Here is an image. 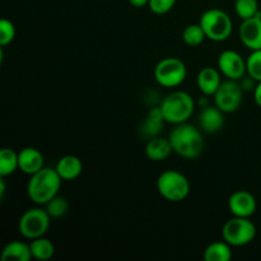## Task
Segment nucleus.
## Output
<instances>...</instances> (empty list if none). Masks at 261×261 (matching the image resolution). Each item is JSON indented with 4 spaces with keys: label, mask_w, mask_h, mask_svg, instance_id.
Returning a JSON list of instances; mask_svg holds the SVG:
<instances>
[{
    "label": "nucleus",
    "mask_w": 261,
    "mask_h": 261,
    "mask_svg": "<svg viewBox=\"0 0 261 261\" xmlns=\"http://www.w3.org/2000/svg\"><path fill=\"white\" fill-rule=\"evenodd\" d=\"M247 75L256 82H261V50H255L246 60Z\"/></svg>",
    "instance_id": "obj_26"
},
{
    "label": "nucleus",
    "mask_w": 261,
    "mask_h": 261,
    "mask_svg": "<svg viewBox=\"0 0 261 261\" xmlns=\"http://www.w3.org/2000/svg\"><path fill=\"white\" fill-rule=\"evenodd\" d=\"M61 177L55 168L43 167L31 176L27 185V195L37 205H46L58 195L61 186Z\"/></svg>",
    "instance_id": "obj_2"
},
{
    "label": "nucleus",
    "mask_w": 261,
    "mask_h": 261,
    "mask_svg": "<svg viewBox=\"0 0 261 261\" xmlns=\"http://www.w3.org/2000/svg\"><path fill=\"white\" fill-rule=\"evenodd\" d=\"M32 259L31 246L22 241H12L3 249V261H30Z\"/></svg>",
    "instance_id": "obj_19"
},
{
    "label": "nucleus",
    "mask_w": 261,
    "mask_h": 261,
    "mask_svg": "<svg viewBox=\"0 0 261 261\" xmlns=\"http://www.w3.org/2000/svg\"><path fill=\"white\" fill-rule=\"evenodd\" d=\"M130 3V5L135 8H143V7H147L149 0H127Z\"/></svg>",
    "instance_id": "obj_30"
},
{
    "label": "nucleus",
    "mask_w": 261,
    "mask_h": 261,
    "mask_svg": "<svg viewBox=\"0 0 261 261\" xmlns=\"http://www.w3.org/2000/svg\"><path fill=\"white\" fill-rule=\"evenodd\" d=\"M219 71L232 81H241L247 73L245 59L237 51L226 50L218 58Z\"/></svg>",
    "instance_id": "obj_10"
},
{
    "label": "nucleus",
    "mask_w": 261,
    "mask_h": 261,
    "mask_svg": "<svg viewBox=\"0 0 261 261\" xmlns=\"http://www.w3.org/2000/svg\"><path fill=\"white\" fill-rule=\"evenodd\" d=\"M222 237L231 246H246L256 237V226L250 218L233 217L222 228Z\"/></svg>",
    "instance_id": "obj_6"
},
{
    "label": "nucleus",
    "mask_w": 261,
    "mask_h": 261,
    "mask_svg": "<svg viewBox=\"0 0 261 261\" xmlns=\"http://www.w3.org/2000/svg\"><path fill=\"white\" fill-rule=\"evenodd\" d=\"M168 139L172 145L173 152L186 160H195L200 157L205 147V142L200 130L188 122L176 125Z\"/></svg>",
    "instance_id": "obj_1"
},
{
    "label": "nucleus",
    "mask_w": 261,
    "mask_h": 261,
    "mask_svg": "<svg viewBox=\"0 0 261 261\" xmlns=\"http://www.w3.org/2000/svg\"><path fill=\"white\" fill-rule=\"evenodd\" d=\"M160 107L166 122L178 125L188 122L194 114L195 102L188 92L175 91L166 96Z\"/></svg>",
    "instance_id": "obj_3"
},
{
    "label": "nucleus",
    "mask_w": 261,
    "mask_h": 261,
    "mask_svg": "<svg viewBox=\"0 0 261 261\" xmlns=\"http://www.w3.org/2000/svg\"><path fill=\"white\" fill-rule=\"evenodd\" d=\"M196 84L204 96H214L222 84L221 74L213 66H205L199 71Z\"/></svg>",
    "instance_id": "obj_15"
},
{
    "label": "nucleus",
    "mask_w": 261,
    "mask_h": 261,
    "mask_svg": "<svg viewBox=\"0 0 261 261\" xmlns=\"http://www.w3.org/2000/svg\"><path fill=\"white\" fill-rule=\"evenodd\" d=\"M18 160H19V170L25 175L32 176L45 167L42 153L32 147L20 150L18 153Z\"/></svg>",
    "instance_id": "obj_14"
},
{
    "label": "nucleus",
    "mask_w": 261,
    "mask_h": 261,
    "mask_svg": "<svg viewBox=\"0 0 261 261\" xmlns=\"http://www.w3.org/2000/svg\"><path fill=\"white\" fill-rule=\"evenodd\" d=\"M45 209L50 214L51 218H61V217H64L68 213L69 203L65 198L56 195L55 198H53L46 204Z\"/></svg>",
    "instance_id": "obj_25"
},
{
    "label": "nucleus",
    "mask_w": 261,
    "mask_h": 261,
    "mask_svg": "<svg viewBox=\"0 0 261 261\" xmlns=\"http://www.w3.org/2000/svg\"><path fill=\"white\" fill-rule=\"evenodd\" d=\"M205 38V32H204V30L199 23L198 24H189L182 32V41L188 46H191V47H196V46L201 45Z\"/></svg>",
    "instance_id": "obj_23"
},
{
    "label": "nucleus",
    "mask_w": 261,
    "mask_h": 261,
    "mask_svg": "<svg viewBox=\"0 0 261 261\" xmlns=\"http://www.w3.org/2000/svg\"><path fill=\"white\" fill-rule=\"evenodd\" d=\"M17 170H19L18 153H15L10 148H4L0 150V176L7 177Z\"/></svg>",
    "instance_id": "obj_22"
},
{
    "label": "nucleus",
    "mask_w": 261,
    "mask_h": 261,
    "mask_svg": "<svg viewBox=\"0 0 261 261\" xmlns=\"http://www.w3.org/2000/svg\"><path fill=\"white\" fill-rule=\"evenodd\" d=\"M254 98L255 102L259 107H261V82H257L256 87L254 89Z\"/></svg>",
    "instance_id": "obj_29"
},
{
    "label": "nucleus",
    "mask_w": 261,
    "mask_h": 261,
    "mask_svg": "<svg viewBox=\"0 0 261 261\" xmlns=\"http://www.w3.org/2000/svg\"><path fill=\"white\" fill-rule=\"evenodd\" d=\"M228 208L233 217L250 218L256 212L257 203L251 193L246 190H239L229 196Z\"/></svg>",
    "instance_id": "obj_12"
},
{
    "label": "nucleus",
    "mask_w": 261,
    "mask_h": 261,
    "mask_svg": "<svg viewBox=\"0 0 261 261\" xmlns=\"http://www.w3.org/2000/svg\"><path fill=\"white\" fill-rule=\"evenodd\" d=\"M199 24L205 32L206 38L214 42L226 41L232 33V19L224 10L208 9L201 14Z\"/></svg>",
    "instance_id": "obj_5"
},
{
    "label": "nucleus",
    "mask_w": 261,
    "mask_h": 261,
    "mask_svg": "<svg viewBox=\"0 0 261 261\" xmlns=\"http://www.w3.org/2000/svg\"><path fill=\"white\" fill-rule=\"evenodd\" d=\"M242 94H244V89L240 82L227 79L226 82H222L221 87L214 94V103L224 114H232L241 106Z\"/></svg>",
    "instance_id": "obj_9"
},
{
    "label": "nucleus",
    "mask_w": 261,
    "mask_h": 261,
    "mask_svg": "<svg viewBox=\"0 0 261 261\" xmlns=\"http://www.w3.org/2000/svg\"><path fill=\"white\" fill-rule=\"evenodd\" d=\"M199 125L208 134L218 133L224 125V112L217 106H204L199 115Z\"/></svg>",
    "instance_id": "obj_13"
},
{
    "label": "nucleus",
    "mask_w": 261,
    "mask_h": 261,
    "mask_svg": "<svg viewBox=\"0 0 261 261\" xmlns=\"http://www.w3.org/2000/svg\"><path fill=\"white\" fill-rule=\"evenodd\" d=\"M50 214L46 209L31 208L25 211L19 218L18 229L20 234L27 240H35L45 236L50 227Z\"/></svg>",
    "instance_id": "obj_7"
},
{
    "label": "nucleus",
    "mask_w": 261,
    "mask_h": 261,
    "mask_svg": "<svg viewBox=\"0 0 261 261\" xmlns=\"http://www.w3.org/2000/svg\"><path fill=\"white\" fill-rule=\"evenodd\" d=\"M15 37V27L9 19L0 20V45H9Z\"/></svg>",
    "instance_id": "obj_27"
},
{
    "label": "nucleus",
    "mask_w": 261,
    "mask_h": 261,
    "mask_svg": "<svg viewBox=\"0 0 261 261\" xmlns=\"http://www.w3.org/2000/svg\"><path fill=\"white\" fill-rule=\"evenodd\" d=\"M234 10L242 20L249 19V18L255 17L260 12L259 3L257 0H236Z\"/></svg>",
    "instance_id": "obj_24"
},
{
    "label": "nucleus",
    "mask_w": 261,
    "mask_h": 261,
    "mask_svg": "<svg viewBox=\"0 0 261 261\" xmlns=\"http://www.w3.org/2000/svg\"><path fill=\"white\" fill-rule=\"evenodd\" d=\"M56 172L64 181H73L82 175L83 163L76 155H64L58 161L55 167Z\"/></svg>",
    "instance_id": "obj_16"
},
{
    "label": "nucleus",
    "mask_w": 261,
    "mask_h": 261,
    "mask_svg": "<svg viewBox=\"0 0 261 261\" xmlns=\"http://www.w3.org/2000/svg\"><path fill=\"white\" fill-rule=\"evenodd\" d=\"M157 190L166 200L171 203H180L189 196L190 182L184 173L175 170H167L158 177Z\"/></svg>",
    "instance_id": "obj_4"
},
{
    "label": "nucleus",
    "mask_w": 261,
    "mask_h": 261,
    "mask_svg": "<svg viewBox=\"0 0 261 261\" xmlns=\"http://www.w3.org/2000/svg\"><path fill=\"white\" fill-rule=\"evenodd\" d=\"M177 0H149L148 8L154 14H166L175 7Z\"/></svg>",
    "instance_id": "obj_28"
},
{
    "label": "nucleus",
    "mask_w": 261,
    "mask_h": 261,
    "mask_svg": "<svg viewBox=\"0 0 261 261\" xmlns=\"http://www.w3.org/2000/svg\"><path fill=\"white\" fill-rule=\"evenodd\" d=\"M171 152H173V149L170 139L154 137L152 139H148L145 144V155L153 162H162L166 158L170 157Z\"/></svg>",
    "instance_id": "obj_18"
},
{
    "label": "nucleus",
    "mask_w": 261,
    "mask_h": 261,
    "mask_svg": "<svg viewBox=\"0 0 261 261\" xmlns=\"http://www.w3.org/2000/svg\"><path fill=\"white\" fill-rule=\"evenodd\" d=\"M188 69L185 63L178 58H166L154 68V78L165 88L178 87L186 79Z\"/></svg>",
    "instance_id": "obj_8"
},
{
    "label": "nucleus",
    "mask_w": 261,
    "mask_h": 261,
    "mask_svg": "<svg viewBox=\"0 0 261 261\" xmlns=\"http://www.w3.org/2000/svg\"><path fill=\"white\" fill-rule=\"evenodd\" d=\"M240 40L251 51L261 50V12L255 17L242 20L239 30Z\"/></svg>",
    "instance_id": "obj_11"
},
{
    "label": "nucleus",
    "mask_w": 261,
    "mask_h": 261,
    "mask_svg": "<svg viewBox=\"0 0 261 261\" xmlns=\"http://www.w3.org/2000/svg\"><path fill=\"white\" fill-rule=\"evenodd\" d=\"M165 121L166 120L163 117L162 111H161V107H153L149 110L145 119L143 120L142 126H140V134L145 139H152V138L158 137Z\"/></svg>",
    "instance_id": "obj_17"
},
{
    "label": "nucleus",
    "mask_w": 261,
    "mask_h": 261,
    "mask_svg": "<svg viewBox=\"0 0 261 261\" xmlns=\"http://www.w3.org/2000/svg\"><path fill=\"white\" fill-rule=\"evenodd\" d=\"M231 259V245L224 240L223 241L212 242L204 251V260L205 261H229Z\"/></svg>",
    "instance_id": "obj_20"
},
{
    "label": "nucleus",
    "mask_w": 261,
    "mask_h": 261,
    "mask_svg": "<svg viewBox=\"0 0 261 261\" xmlns=\"http://www.w3.org/2000/svg\"><path fill=\"white\" fill-rule=\"evenodd\" d=\"M31 252H32V257L40 261H47L55 254V246L50 240L45 239V237H38L31 241Z\"/></svg>",
    "instance_id": "obj_21"
}]
</instances>
